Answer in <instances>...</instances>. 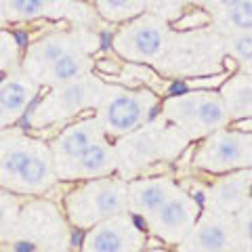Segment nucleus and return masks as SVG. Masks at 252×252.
<instances>
[{
	"label": "nucleus",
	"mask_w": 252,
	"mask_h": 252,
	"mask_svg": "<svg viewBox=\"0 0 252 252\" xmlns=\"http://www.w3.org/2000/svg\"><path fill=\"white\" fill-rule=\"evenodd\" d=\"M160 97L149 89H130V86H112L103 101L94 109V118L107 139H122L139 130L160 107Z\"/></svg>",
	"instance_id": "nucleus-5"
},
{
	"label": "nucleus",
	"mask_w": 252,
	"mask_h": 252,
	"mask_svg": "<svg viewBox=\"0 0 252 252\" xmlns=\"http://www.w3.org/2000/svg\"><path fill=\"white\" fill-rule=\"evenodd\" d=\"M78 44V38L69 32H51L38 38L36 42L28 46L26 55H23L21 67L23 74H28L32 80H40L42 74L49 69L59 57H63L72 46Z\"/></svg>",
	"instance_id": "nucleus-16"
},
{
	"label": "nucleus",
	"mask_w": 252,
	"mask_h": 252,
	"mask_svg": "<svg viewBox=\"0 0 252 252\" xmlns=\"http://www.w3.org/2000/svg\"><path fill=\"white\" fill-rule=\"evenodd\" d=\"M107 137L103 135L101 126L94 116L89 118H76V120L67 122L63 128L51 139V152L55 158V164H63L78 158L82 152L93 147L99 141H105Z\"/></svg>",
	"instance_id": "nucleus-14"
},
{
	"label": "nucleus",
	"mask_w": 252,
	"mask_h": 252,
	"mask_svg": "<svg viewBox=\"0 0 252 252\" xmlns=\"http://www.w3.org/2000/svg\"><path fill=\"white\" fill-rule=\"evenodd\" d=\"M168 44L170 26L166 19L147 11L135 19L120 23L109 42L116 57L128 63H152L166 53Z\"/></svg>",
	"instance_id": "nucleus-7"
},
{
	"label": "nucleus",
	"mask_w": 252,
	"mask_h": 252,
	"mask_svg": "<svg viewBox=\"0 0 252 252\" xmlns=\"http://www.w3.org/2000/svg\"><path fill=\"white\" fill-rule=\"evenodd\" d=\"M109 84L101 76H84L80 80L51 86L38 99L36 105L30 107L26 116L32 130H44L63 122H72L89 109H97L103 101Z\"/></svg>",
	"instance_id": "nucleus-3"
},
{
	"label": "nucleus",
	"mask_w": 252,
	"mask_h": 252,
	"mask_svg": "<svg viewBox=\"0 0 252 252\" xmlns=\"http://www.w3.org/2000/svg\"><path fill=\"white\" fill-rule=\"evenodd\" d=\"M160 116L187 141L204 139L231 124V116L219 91L193 89L170 94L160 103Z\"/></svg>",
	"instance_id": "nucleus-4"
},
{
	"label": "nucleus",
	"mask_w": 252,
	"mask_h": 252,
	"mask_svg": "<svg viewBox=\"0 0 252 252\" xmlns=\"http://www.w3.org/2000/svg\"><path fill=\"white\" fill-rule=\"evenodd\" d=\"M143 252H170L168 248H145Z\"/></svg>",
	"instance_id": "nucleus-28"
},
{
	"label": "nucleus",
	"mask_w": 252,
	"mask_h": 252,
	"mask_svg": "<svg viewBox=\"0 0 252 252\" xmlns=\"http://www.w3.org/2000/svg\"><path fill=\"white\" fill-rule=\"evenodd\" d=\"M94 69V59L91 57V53L78 42L72 46L63 57H59L53 65L42 74V78L38 80V84L42 89H51V86L67 84L74 80H80L84 76H91Z\"/></svg>",
	"instance_id": "nucleus-17"
},
{
	"label": "nucleus",
	"mask_w": 252,
	"mask_h": 252,
	"mask_svg": "<svg viewBox=\"0 0 252 252\" xmlns=\"http://www.w3.org/2000/svg\"><path fill=\"white\" fill-rule=\"evenodd\" d=\"M147 229L130 212L118 215L84 231L80 252H143Z\"/></svg>",
	"instance_id": "nucleus-9"
},
{
	"label": "nucleus",
	"mask_w": 252,
	"mask_h": 252,
	"mask_svg": "<svg viewBox=\"0 0 252 252\" xmlns=\"http://www.w3.org/2000/svg\"><path fill=\"white\" fill-rule=\"evenodd\" d=\"M49 143L34 137H13L0 154V189L15 195H40L57 183Z\"/></svg>",
	"instance_id": "nucleus-1"
},
{
	"label": "nucleus",
	"mask_w": 252,
	"mask_h": 252,
	"mask_svg": "<svg viewBox=\"0 0 252 252\" xmlns=\"http://www.w3.org/2000/svg\"><path fill=\"white\" fill-rule=\"evenodd\" d=\"M175 252H240L235 217L202 210L198 223L175 246Z\"/></svg>",
	"instance_id": "nucleus-10"
},
{
	"label": "nucleus",
	"mask_w": 252,
	"mask_h": 252,
	"mask_svg": "<svg viewBox=\"0 0 252 252\" xmlns=\"http://www.w3.org/2000/svg\"><path fill=\"white\" fill-rule=\"evenodd\" d=\"M179 183L168 175L128 179V212L139 220H145L166 202Z\"/></svg>",
	"instance_id": "nucleus-15"
},
{
	"label": "nucleus",
	"mask_w": 252,
	"mask_h": 252,
	"mask_svg": "<svg viewBox=\"0 0 252 252\" xmlns=\"http://www.w3.org/2000/svg\"><path fill=\"white\" fill-rule=\"evenodd\" d=\"M97 13L109 23H126L147 11V0H93Z\"/></svg>",
	"instance_id": "nucleus-19"
},
{
	"label": "nucleus",
	"mask_w": 252,
	"mask_h": 252,
	"mask_svg": "<svg viewBox=\"0 0 252 252\" xmlns=\"http://www.w3.org/2000/svg\"><path fill=\"white\" fill-rule=\"evenodd\" d=\"M252 202V168L217 175L204 189V210L238 215Z\"/></svg>",
	"instance_id": "nucleus-11"
},
{
	"label": "nucleus",
	"mask_w": 252,
	"mask_h": 252,
	"mask_svg": "<svg viewBox=\"0 0 252 252\" xmlns=\"http://www.w3.org/2000/svg\"><path fill=\"white\" fill-rule=\"evenodd\" d=\"M223 19L231 32H252V0H244L229 11H223Z\"/></svg>",
	"instance_id": "nucleus-23"
},
{
	"label": "nucleus",
	"mask_w": 252,
	"mask_h": 252,
	"mask_svg": "<svg viewBox=\"0 0 252 252\" xmlns=\"http://www.w3.org/2000/svg\"><path fill=\"white\" fill-rule=\"evenodd\" d=\"M19 220V200L17 195L0 189V240H6L15 231Z\"/></svg>",
	"instance_id": "nucleus-22"
},
{
	"label": "nucleus",
	"mask_w": 252,
	"mask_h": 252,
	"mask_svg": "<svg viewBox=\"0 0 252 252\" xmlns=\"http://www.w3.org/2000/svg\"><path fill=\"white\" fill-rule=\"evenodd\" d=\"M210 21V15L204 11V9H191V11H185L181 17H177L172 21V28L175 30H195V28H202Z\"/></svg>",
	"instance_id": "nucleus-25"
},
{
	"label": "nucleus",
	"mask_w": 252,
	"mask_h": 252,
	"mask_svg": "<svg viewBox=\"0 0 252 252\" xmlns=\"http://www.w3.org/2000/svg\"><path fill=\"white\" fill-rule=\"evenodd\" d=\"M202 210L204 208L198 195L179 185L175 189V193L152 217H147L143 220V225L147 233H152L156 240H160L162 244H168V246H177L193 229Z\"/></svg>",
	"instance_id": "nucleus-8"
},
{
	"label": "nucleus",
	"mask_w": 252,
	"mask_h": 252,
	"mask_svg": "<svg viewBox=\"0 0 252 252\" xmlns=\"http://www.w3.org/2000/svg\"><path fill=\"white\" fill-rule=\"evenodd\" d=\"M227 53L242 72L252 74V32H231L227 38Z\"/></svg>",
	"instance_id": "nucleus-21"
},
{
	"label": "nucleus",
	"mask_w": 252,
	"mask_h": 252,
	"mask_svg": "<svg viewBox=\"0 0 252 252\" xmlns=\"http://www.w3.org/2000/svg\"><path fill=\"white\" fill-rule=\"evenodd\" d=\"M6 143H9V137H6L4 132L0 130V154H2V149H4V145H6Z\"/></svg>",
	"instance_id": "nucleus-27"
},
{
	"label": "nucleus",
	"mask_w": 252,
	"mask_h": 252,
	"mask_svg": "<svg viewBox=\"0 0 252 252\" xmlns=\"http://www.w3.org/2000/svg\"><path fill=\"white\" fill-rule=\"evenodd\" d=\"M191 166L208 175H227L252 168V132L225 126L210 132L193 147Z\"/></svg>",
	"instance_id": "nucleus-6"
},
{
	"label": "nucleus",
	"mask_w": 252,
	"mask_h": 252,
	"mask_svg": "<svg viewBox=\"0 0 252 252\" xmlns=\"http://www.w3.org/2000/svg\"><path fill=\"white\" fill-rule=\"evenodd\" d=\"M227 109H229L231 122L248 120L252 118V74L248 72H233L227 80L219 86Z\"/></svg>",
	"instance_id": "nucleus-18"
},
{
	"label": "nucleus",
	"mask_w": 252,
	"mask_h": 252,
	"mask_svg": "<svg viewBox=\"0 0 252 252\" xmlns=\"http://www.w3.org/2000/svg\"><path fill=\"white\" fill-rule=\"evenodd\" d=\"M38 94L40 84L23 72L0 78V130L17 124L23 116H28Z\"/></svg>",
	"instance_id": "nucleus-13"
},
{
	"label": "nucleus",
	"mask_w": 252,
	"mask_h": 252,
	"mask_svg": "<svg viewBox=\"0 0 252 252\" xmlns=\"http://www.w3.org/2000/svg\"><path fill=\"white\" fill-rule=\"evenodd\" d=\"M120 168V156L109 139L99 141L78 158L63 164H55L59 181H91L101 177H112Z\"/></svg>",
	"instance_id": "nucleus-12"
},
{
	"label": "nucleus",
	"mask_w": 252,
	"mask_h": 252,
	"mask_svg": "<svg viewBox=\"0 0 252 252\" xmlns=\"http://www.w3.org/2000/svg\"><path fill=\"white\" fill-rule=\"evenodd\" d=\"M217 2V6L220 11H229V9H233V6H238L240 2H244V0H215Z\"/></svg>",
	"instance_id": "nucleus-26"
},
{
	"label": "nucleus",
	"mask_w": 252,
	"mask_h": 252,
	"mask_svg": "<svg viewBox=\"0 0 252 252\" xmlns=\"http://www.w3.org/2000/svg\"><path fill=\"white\" fill-rule=\"evenodd\" d=\"M124 212H128V181L118 175L80 181L63 198L67 223L82 231Z\"/></svg>",
	"instance_id": "nucleus-2"
},
{
	"label": "nucleus",
	"mask_w": 252,
	"mask_h": 252,
	"mask_svg": "<svg viewBox=\"0 0 252 252\" xmlns=\"http://www.w3.org/2000/svg\"><path fill=\"white\" fill-rule=\"evenodd\" d=\"M235 223H238L240 252H252V202L235 215Z\"/></svg>",
	"instance_id": "nucleus-24"
},
{
	"label": "nucleus",
	"mask_w": 252,
	"mask_h": 252,
	"mask_svg": "<svg viewBox=\"0 0 252 252\" xmlns=\"http://www.w3.org/2000/svg\"><path fill=\"white\" fill-rule=\"evenodd\" d=\"M49 0H6L4 15L9 21H32L49 15Z\"/></svg>",
	"instance_id": "nucleus-20"
}]
</instances>
